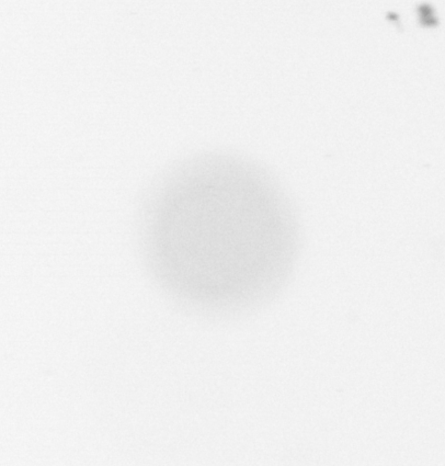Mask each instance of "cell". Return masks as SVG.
<instances>
[{
    "instance_id": "obj_1",
    "label": "cell",
    "mask_w": 445,
    "mask_h": 466,
    "mask_svg": "<svg viewBox=\"0 0 445 466\" xmlns=\"http://www.w3.org/2000/svg\"><path fill=\"white\" fill-rule=\"evenodd\" d=\"M148 265L177 299L217 313L267 302L293 269L299 227L287 198L257 166L203 155L170 170L145 208Z\"/></svg>"
}]
</instances>
